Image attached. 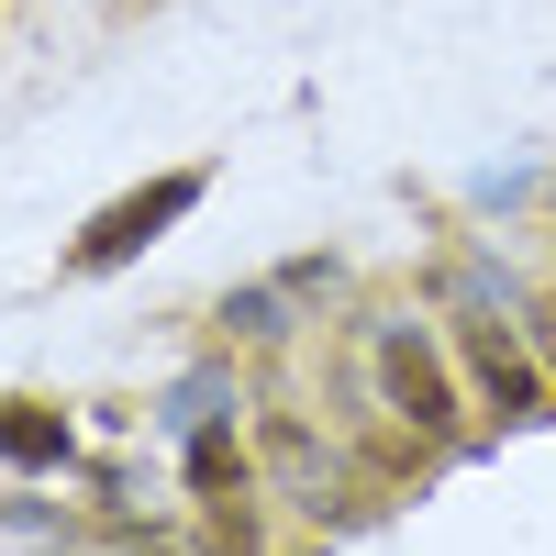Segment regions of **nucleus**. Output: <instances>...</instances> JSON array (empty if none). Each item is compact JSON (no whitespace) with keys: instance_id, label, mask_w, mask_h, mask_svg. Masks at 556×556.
<instances>
[{"instance_id":"f257e3e1","label":"nucleus","mask_w":556,"mask_h":556,"mask_svg":"<svg viewBox=\"0 0 556 556\" xmlns=\"http://www.w3.org/2000/svg\"><path fill=\"white\" fill-rule=\"evenodd\" d=\"M190 201H201V178H190V167H178V178H156L146 201H112V212L78 235V267H123L134 245H156V235H167V223L190 212Z\"/></svg>"},{"instance_id":"f03ea898","label":"nucleus","mask_w":556,"mask_h":556,"mask_svg":"<svg viewBox=\"0 0 556 556\" xmlns=\"http://www.w3.org/2000/svg\"><path fill=\"white\" fill-rule=\"evenodd\" d=\"M468 367H479V390H490V412H501V424H534V412H545L534 356L501 334V323H468Z\"/></svg>"},{"instance_id":"7ed1b4c3","label":"nucleus","mask_w":556,"mask_h":556,"mask_svg":"<svg viewBox=\"0 0 556 556\" xmlns=\"http://www.w3.org/2000/svg\"><path fill=\"white\" fill-rule=\"evenodd\" d=\"M379 379H390V401H401V412H412V424H424V434H445V424H456V390H445L434 345L390 334V345H379Z\"/></svg>"},{"instance_id":"20e7f679","label":"nucleus","mask_w":556,"mask_h":556,"mask_svg":"<svg viewBox=\"0 0 556 556\" xmlns=\"http://www.w3.org/2000/svg\"><path fill=\"white\" fill-rule=\"evenodd\" d=\"M0 456H12V468H56V456H67V424H56V412H34V401H12V412H0Z\"/></svg>"}]
</instances>
